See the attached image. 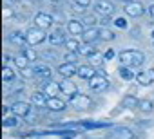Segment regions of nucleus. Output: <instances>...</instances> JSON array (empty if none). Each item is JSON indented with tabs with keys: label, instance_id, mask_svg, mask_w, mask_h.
Listing matches in <instances>:
<instances>
[{
	"label": "nucleus",
	"instance_id": "obj_18",
	"mask_svg": "<svg viewBox=\"0 0 154 139\" xmlns=\"http://www.w3.org/2000/svg\"><path fill=\"white\" fill-rule=\"evenodd\" d=\"M9 42L15 43V45H18V47H26V45H27L26 33H22V31H13V33L9 34Z\"/></svg>",
	"mask_w": 154,
	"mask_h": 139
},
{
	"label": "nucleus",
	"instance_id": "obj_17",
	"mask_svg": "<svg viewBox=\"0 0 154 139\" xmlns=\"http://www.w3.org/2000/svg\"><path fill=\"white\" fill-rule=\"evenodd\" d=\"M76 63H62V65H58V72L65 78V80H69V78H72L74 74H76Z\"/></svg>",
	"mask_w": 154,
	"mask_h": 139
},
{
	"label": "nucleus",
	"instance_id": "obj_26",
	"mask_svg": "<svg viewBox=\"0 0 154 139\" xmlns=\"http://www.w3.org/2000/svg\"><path fill=\"white\" fill-rule=\"evenodd\" d=\"M138 103H140V99L136 96H131V94L122 99V107L123 108H134V107H138Z\"/></svg>",
	"mask_w": 154,
	"mask_h": 139
},
{
	"label": "nucleus",
	"instance_id": "obj_4",
	"mask_svg": "<svg viewBox=\"0 0 154 139\" xmlns=\"http://www.w3.org/2000/svg\"><path fill=\"white\" fill-rule=\"evenodd\" d=\"M33 24H35V27H38V29H42V31H47V29H51V27H53L54 18H53L49 13L40 11V13H36V15H35Z\"/></svg>",
	"mask_w": 154,
	"mask_h": 139
},
{
	"label": "nucleus",
	"instance_id": "obj_21",
	"mask_svg": "<svg viewBox=\"0 0 154 139\" xmlns=\"http://www.w3.org/2000/svg\"><path fill=\"white\" fill-rule=\"evenodd\" d=\"M98 51H96V47L93 45V43H84V45H80V49H78V56H85V58H91L93 54H96Z\"/></svg>",
	"mask_w": 154,
	"mask_h": 139
},
{
	"label": "nucleus",
	"instance_id": "obj_2",
	"mask_svg": "<svg viewBox=\"0 0 154 139\" xmlns=\"http://www.w3.org/2000/svg\"><path fill=\"white\" fill-rule=\"evenodd\" d=\"M93 9L102 18H107V16H111L114 13V6H112L111 0H96V2L93 4Z\"/></svg>",
	"mask_w": 154,
	"mask_h": 139
},
{
	"label": "nucleus",
	"instance_id": "obj_20",
	"mask_svg": "<svg viewBox=\"0 0 154 139\" xmlns=\"http://www.w3.org/2000/svg\"><path fill=\"white\" fill-rule=\"evenodd\" d=\"M80 40L78 38H74V36H71V38H65V42H63V47L69 51V52H78V49H80Z\"/></svg>",
	"mask_w": 154,
	"mask_h": 139
},
{
	"label": "nucleus",
	"instance_id": "obj_31",
	"mask_svg": "<svg viewBox=\"0 0 154 139\" xmlns=\"http://www.w3.org/2000/svg\"><path fill=\"white\" fill-rule=\"evenodd\" d=\"M80 126L82 128H103V126H109V123H89V121H85V123H80Z\"/></svg>",
	"mask_w": 154,
	"mask_h": 139
},
{
	"label": "nucleus",
	"instance_id": "obj_10",
	"mask_svg": "<svg viewBox=\"0 0 154 139\" xmlns=\"http://www.w3.org/2000/svg\"><path fill=\"white\" fill-rule=\"evenodd\" d=\"M11 110H13V116L17 117H26L31 114V105L27 101H15L11 105Z\"/></svg>",
	"mask_w": 154,
	"mask_h": 139
},
{
	"label": "nucleus",
	"instance_id": "obj_19",
	"mask_svg": "<svg viewBox=\"0 0 154 139\" xmlns=\"http://www.w3.org/2000/svg\"><path fill=\"white\" fill-rule=\"evenodd\" d=\"M58 85H60V92H63L65 96H69V98H71V96H74V94H76V85H74L71 80H62Z\"/></svg>",
	"mask_w": 154,
	"mask_h": 139
},
{
	"label": "nucleus",
	"instance_id": "obj_16",
	"mask_svg": "<svg viewBox=\"0 0 154 139\" xmlns=\"http://www.w3.org/2000/svg\"><path fill=\"white\" fill-rule=\"evenodd\" d=\"M85 43H94L96 40H100V27H87L82 34Z\"/></svg>",
	"mask_w": 154,
	"mask_h": 139
},
{
	"label": "nucleus",
	"instance_id": "obj_22",
	"mask_svg": "<svg viewBox=\"0 0 154 139\" xmlns=\"http://www.w3.org/2000/svg\"><path fill=\"white\" fill-rule=\"evenodd\" d=\"M45 101H47V98H45L44 92H33L31 94V105H35V107H45Z\"/></svg>",
	"mask_w": 154,
	"mask_h": 139
},
{
	"label": "nucleus",
	"instance_id": "obj_32",
	"mask_svg": "<svg viewBox=\"0 0 154 139\" xmlns=\"http://www.w3.org/2000/svg\"><path fill=\"white\" fill-rule=\"evenodd\" d=\"M63 60H65V63H76V60H78V52H65L63 54Z\"/></svg>",
	"mask_w": 154,
	"mask_h": 139
},
{
	"label": "nucleus",
	"instance_id": "obj_38",
	"mask_svg": "<svg viewBox=\"0 0 154 139\" xmlns=\"http://www.w3.org/2000/svg\"><path fill=\"white\" fill-rule=\"evenodd\" d=\"M84 20H85V24H89V27H93V24H94V16H85Z\"/></svg>",
	"mask_w": 154,
	"mask_h": 139
},
{
	"label": "nucleus",
	"instance_id": "obj_25",
	"mask_svg": "<svg viewBox=\"0 0 154 139\" xmlns=\"http://www.w3.org/2000/svg\"><path fill=\"white\" fill-rule=\"evenodd\" d=\"M13 61H15V67L20 69V71H24V69L29 67V60H27L24 54H17V56L13 58Z\"/></svg>",
	"mask_w": 154,
	"mask_h": 139
},
{
	"label": "nucleus",
	"instance_id": "obj_39",
	"mask_svg": "<svg viewBox=\"0 0 154 139\" xmlns=\"http://www.w3.org/2000/svg\"><path fill=\"white\" fill-rule=\"evenodd\" d=\"M149 15L154 18V4H150V6H149Z\"/></svg>",
	"mask_w": 154,
	"mask_h": 139
},
{
	"label": "nucleus",
	"instance_id": "obj_12",
	"mask_svg": "<svg viewBox=\"0 0 154 139\" xmlns=\"http://www.w3.org/2000/svg\"><path fill=\"white\" fill-rule=\"evenodd\" d=\"M94 74H96V69L91 63H84V65H80L78 69H76V76L82 78V80H85V81H89Z\"/></svg>",
	"mask_w": 154,
	"mask_h": 139
},
{
	"label": "nucleus",
	"instance_id": "obj_36",
	"mask_svg": "<svg viewBox=\"0 0 154 139\" xmlns=\"http://www.w3.org/2000/svg\"><path fill=\"white\" fill-rule=\"evenodd\" d=\"M20 72H22V78H26V80L35 78V74H33V67H27V69H24V71H20Z\"/></svg>",
	"mask_w": 154,
	"mask_h": 139
},
{
	"label": "nucleus",
	"instance_id": "obj_41",
	"mask_svg": "<svg viewBox=\"0 0 154 139\" xmlns=\"http://www.w3.org/2000/svg\"><path fill=\"white\" fill-rule=\"evenodd\" d=\"M122 2H125V4H129V2H132V0H122Z\"/></svg>",
	"mask_w": 154,
	"mask_h": 139
},
{
	"label": "nucleus",
	"instance_id": "obj_30",
	"mask_svg": "<svg viewBox=\"0 0 154 139\" xmlns=\"http://www.w3.org/2000/svg\"><path fill=\"white\" fill-rule=\"evenodd\" d=\"M27 60H29V63H35L36 61V58H38V54L35 52V49H24V52H22Z\"/></svg>",
	"mask_w": 154,
	"mask_h": 139
},
{
	"label": "nucleus",
	"instance_id": "obj_37",
	"mask_svg": "<svg viewBox=\"0 0 154 139\" xmlns=\"http://www.w3.org/2000/svg\"><path fill=\"white\" fill-rule=\"evenodd\" d=\"M116 56V52L112 51V49H109V51H105V54H103V60H112Z\"/></svg>",
	"mask_w": 154,
	"mask_h": 139
},
{
	"label": "nucleus",
	"instance_id": "obj_28",
	"mask_svg": "<svg viewBox=\"0 0 154 139\" xmlns=\"http://www.w3.org/2000/svg\"><path fill=\"white\" fill-rule=\"evenodd\" d=\"M138 108H140L141 112H150V110L154 108V103H152L150 99H141V101L138 103Z\"/></svg>",
	"mask_w": 154,
	"mask_h": 139
},
{
	"label": "nucleus",
	"instance_id": "obj_42",
	"mask_svg": "<svg viewBox=\"0 0 154 139\" xmlns=\"http://www.w3.org/2000/svg\"><path fill=\"white\" fill-rule=\"evenodd\" d=\"M150 36H152V40H154V29H152V33H150Z\"/></svg>",
	"mask_w": 154,
	"mask_h": 139
},
{
	"label": "nucleus",
	"instance_id": "obj_43",
	"mask_svg": "<svg viewBox=\"0 0 154 139\" xmlns=\"http://www.w3.org/2000/svg\"><path fill=\"white\" fill-rule=\"evenodd\" d=\"M49 2H60V0H49Z\"/></svg>",
	"mask_w": 154,
	"mask_h": 139
},
{
	"label": "nucleus",
	"instance_id": "obj_23",
	"mask_svg": "<svg viewBox=\"0 0 154 139\" xmlns=\"http://www.w3.org/2000/svg\"><path fill=\"white\" fill-rule=\"evenodd\" d=\"M116 38V34H114V31L112 29H109V27H100V40L102 42H112Z\"/></svg>",
	"mask_w": 154,
	"mask_h": 139
},
{
	"label": "nucleus",
	"instance_id": "obj_5",
	"mask_svg": "<svg viewBox=\"0 0 154 139\" xmlns=\"http://www.w3.org/2000/svg\"><path fill=\"white\" fill-rule=\"evenodd\" d=\"M107 87H109V80H107V76L102 74V72H96V74L89 80V89H91V90L102 92V90H105Z\"/></svg>",
	"mask_w": 154,
	"mask_h": 139
},
{
	"label": "nucleus",
	"instance_id": "obj_6",
	"mask_svg": "<svg viewBox=\"0 0 154 139\" xmlns=\"http://www.w3.org/2000/svg\"><path fill=\"white\" fill-rule=\"evenodd\" d=\"M123 11H125L127 16H131V18H138V16H141V15L145 13V7H143L141 2H138V0H132V2L125 4Z\"/></svg>",
	"mask_w": 154,
	"mask_h": 139
},
{
	"label": "nucleus",
	"instance_id": "obj_40",
	"mask_svg": "<svg viewBox=\"0 0 154 139\" xmlns=\"http://www.w3.org/2000/svg\"><path fill=\"white\" fill-rule=\"evenodd\" d=\"M9 2H11V4H17V2H20V0H9Z\"/></svg>",
	"mask_w": 154,
	"mask_h": 139
},
{
	"label": "nucleus",
	"instance_id": "obj_44",
	"mask_svg": "<svg viewBox=\"0 0 154 139\" xmlns=\"http://www.w3.org/2000/svg\"><path fill=\"white\" fill-rule=\"evenodd\" d=\"M65 139H69V137H65Z\"/></svg>",
	"mask_w": 154,
	"mask_h": 139
},
{
	"label": "nucleus",
	"instance_id": "obj_11",
	"mask_svg": "<svg viewBox=\"0 0 154 139\" xmlns=\"http://www.w3.org/2000/svg\"><path fill=\"white\" fill-rule=\"evenodd\" d=\"M136 81L141 85V87H149L154 83V69H145V71L138 72L136 74Z\"/></svg>",
	"mask_w": 154,
	"mask_h": 139
},
{
	"label": "nucleus",
	"instance_id": "obj_9",
	"mask_svg": "<svg viewBox=\"0 0 154 139\" xmlns=\"http://www.w3.org/2000/svg\"><path fill=\"white\" fill-rule=\"evenodd\" d=\"M47 42H49L53 47L63 45V42H65V31H63V29H60V27L53 29V31L47 34Z\"/></svg>",
	"mask_w": 154,
	"mask_h": 139
},
{
	"label": "nucleus",
	"instance_id": "obj_13",
	"mask_svg": "<svg viewBox=\"0 0 154 139\" xmlns=\"http://www.w3.org/2000/svg\"><path fill=\"white\" fill-rule=\"evenodd\" d=\"M45 108H49L51 112H63L67 108V103L63 99H60V98H47Z\"/></svg>",
	"mask_w": 154,
	"mask_h": 139
},
{
	"label": "nucleus",
	"instance_id": "obj_15",
	"mask_svg": "<svg viewBox=\"0 0 154 139\" xmlns=\"http://www.w3.org/2000/svg\"><path fill=\"white\" fill-rule=\"evenodd\" d=\"M42 92L45 94V98H58V94H60V85H58L56 81H51V80H47V81L44 83V89H42Z\"/></svg>",
	"mask_w": 154,
	"mask_h": 139
},
{
	"label": "nucleus",
	"instance_id": "obj_34",
	"mask_svg": "<svg viewBox=\"0 0 154 139\" xmlns=\"http://www.w3.org/2000/svg\"><path fill=\"white\" fill-rule=\"evenodd\" d=\"M114 25H116L118 29H125V27H127V20L122 18V16H118V18H114Z\"/></svg>",
	"mask_w": 154,
	"mask_h": 139
},
{
	"label": "nucleus",
	"instance_id": "obj_14",
	"mask_svg": "<svg viewBox=\"0 0 154 139\" xmlns=\"http://www.w3.org/2000/svg\"><path fill=\"white\" fill-rule=\"evenodd\" d=\"M33 74H35V78H44L47 81L51 78V69L45 63H35L33 65Z\"/></svg>",
	"mask_w": 154,
	"mask_h": 139
},
{
	"label": "nucleus",
	"instance_id": "obj_3",
	"mask_svg": "<svg viewBox=\"0 0 154 139\" xmlns=\"http://www.w3.org/2000/svg\"><path fill=\"white\" fill-rule=\"evenodd\" d=\"M26 40H27V45H40L47 40V34H45V31H42L38 27H31L26 33Z\"/></svg>",
	"mask_w": 154,
	"mask_h": 139
},
{
	"label": "nucleus",
	"instance_id": "obj_33",
	"mask_svg": "<svg viewBox=\"0 0 154 139\" xmlns=\"http://www.w3.org/2000/svg\"><path fill=\"white\" fill-rule=\"evenodd\" d=\"M74 4L84 9H89V7H93V0H74Z\"/></svg>",
	"mask_w": 154,
	"mask_h": 139
},
{
	"label": "nucleus",
	"instance_id": "obj_29",
	"mask_svg": "<svg viewBox=\"0 0 154 139\" xmlns=\"http://www.w3.org/2000/svg\"><path fill=\"white\" fill-rule=\"evenodd\" d=\"M18 121H20V119H18L17 116H8V117L4 119V123H2V125H4L6 128H13V126H17V125H18Z\"/></svg>",
	"mask_w": 154,
	"mask_h": 139
},
{
	"label": "nucleus",
	"instance_id": "obj_7",
	"mask_svg": "<svg viewBox=\"0 0 154 139\" xmlns=\"http://www.w3.org/2000/svg\"><path fill=\"white\" fill-rule=\"evenodd\" d=\"M69 101H71V105L74 108H78V110H84V108H89L91 107V99L85 94H80V92H76L74 96H71Z\"/></svg>",
	"mask_w": 154,
	"mask_h": 139
},
{
	"label": "nucleus",
	"instance_id": "obj_1",
	"mask_svg": "<svg viewBox=\"0 0 154 139\" xmlns=\"http://www.w3.org/2000/svg\"><path fill=\"white\" fill-rule=\"evenodd\" d=\"M118 58H120V63H122L123 67H131V69H134V67H141V65L145 63V54L140 52V51H134V49L122 51Z\"/></svg>",
	"mask_w": 154,
	"mask_h": 139
},
{
	"label": "nucleus",
	"instance_id": "obj_8",
	"mask_svg": "<svg viewBox=\"0 0 154 139\" xmlns=\"http://www.w3.org/2000/svg\"><path fill=\"white\" fill-rule=\"evenodd\" d=\"M65 31H67V34H71V36H80V34H84V31H85V27H84V24L80 22V20H76V18H71L69 22H67V25H65Z\"/></svg>",
	"mask_w": 154,
	"mask_h": 139
},
{
	"label": "nucleus",
	"instance_id": "obj_35",
	"mask_svg": "<svg viewBox=\"0 0 154 139\" xmlns=\"http://www.w3.org/2000/svg\"><path fill=\"white\" fill-rule=\"evenodd\" d=\"M89 60H91V65L94 67V65H98L100 61H103V56H102L100 52H96V54H93V56H91Z\"/></svg>",
	"mask_w": 154,
	"mask_h": 139
},
{
	"label": "nucleus",
	"instance_id": "obj_27",
	"mask_svg": "<svg viewBox=\"0 0 154 139\" xmlns=\"http://www.w3.org/2000/svg\"><path fill=\"white\" fill-rule=\"evenodd\" d=\"M15 78H17V76H15V71H13L11 67L6 65V67L2 69V80H4V81H13Z\"/></svg>",
	"mask_w": 154,
	"mask_h": 139
},
{
	"label": "nucleus",
	"instance_id": "obj_24",
	"mask_svg": "<svg viewBox=\"0 0 154 139\" xmlns=\"http://www.w3.org/2000/svg\"><path fill=\"white\" fill-rule=\"evenodd\" d=\"M120 76L125 80V81H131V80H136V72H134V69L131 67H120Z\"/></svg>",
	"mask_w": 154,
	"mask_h": 139
}]
</instances>
